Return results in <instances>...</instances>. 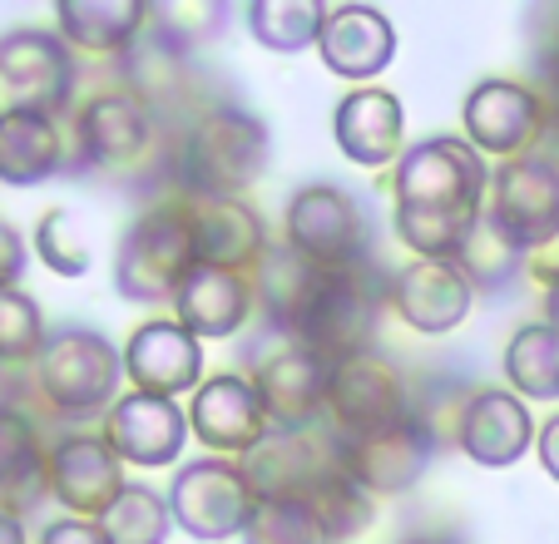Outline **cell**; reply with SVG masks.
Masks as SVG:
<instances>
[{"instance_id": "cell-1", "label": "cell", "mask_w": 559, "mask_h": 544, "mask_svg": "<svg viewBox=\"0 0 559 544\" xmlns=\"http://www.w3.org/2000/svg\"><path fill=\"white\" fill-rule=\"evenodd\" d=\"M70 168L129 189L169 178L174 193V134L124 90H99L70 119Z\"/></svg>"}, {"instance_id": "cell-2", "label": "cell", "mask_w": 559, "mask_h": 544, "mask_svg": "<svg viewBox=\"0 0 559 544\" xmlns=\"http://www.w3.org/2000/svg\"><path fill=\"white\" fill-rule=\"evenodd\" d=\"M273 134L253 109L218 99L174 134V193L189 199H243L267 174Z\"/></svg>"}, {"instance_id": "cell-3", "label": "cell", "mask_w": 559, "mask_h": 544, "mask_svg": "<svg viewBox=\"0 0 559 544\" xmlns=\"http://www.w3.org/2000/svg\"><path fill=\"white\" fill-rule=\"evenodd\" d=\"M35 397L60 421H105L119 401L124 352L95 327H55L31 367Z\"/></svg>"}, {"instance_id": "cell-4", "label": "cell", "mask_w": 559, "mask_h": 544, "mask_svg": "<svg viewBox=\"0 0 559 544\" xmlns=\"http://www.w3.org/2000/svg\"><path fill=\"white\" fill-rule=\"evenodd\" d=\"M193 268H199V252H193L189 209H183L179 193H164L119 238L115 293L139 307H164V303L174 307V297L189 283Z\"/></svg>"}, {"instance_id": "cell-5", "label": "cell", "mask_w": 559, "mask_h": 544, "mask_svg": "<svg viewBox=\"0 0 559 544\" xmlns=\"http://www.w3.org/2000/svg\"><path fill=\"white\" fill-rule=\"evenodd\" d=\"M381 307H386V277H381L371 262L342 268V272L322 268L287 336L312 346V352H322L328 362L367 356L371 342H377Z\"/></svg>"}, {"instance_id": "cell-6", "label": "cell", "mask_w": 559, "mask_h": 544, "mask_svg": "<svg viewBox=\"0 0 559 544\" xmlns=\"http://www.w3.org/2000/svg\"><path fill=\"white\" fill-rule=\"evenodd\" d=\"M119 90L129 99L148 109L158 125L179 134L193 115H203L209 105H218L213 95H203V70L199 55L189 45H179L164 25L154 21V5H148V25L124 55H119Z\"/></svg>"}, {"instance_id": "cell-7", "label": "cell", "mask_w": 559, "mask_h": 544, "mask_svg": "<svg viewBox=\"0 0 559 544\" xmlns=\"http://www.w3.org/2000/svg\"><path fill=\"white\" fill-rule=\"evenodd\" d=\"M391 199L412 213H461L486 209L490 199V168L486 154H475L465 139L436 134L421 139L391 168Z\"/></svg>"}, {"instance_id": "cell-8", "label": "cell", "mask_w": 559, "mask_h": 544, "mask_svg": "<svg viewBox=\"0 0 559 544\" xmlns=\"http://www.w3.org/2000/svg\"><path fill=\"white\" fill-rule=\"evenodd\" d=\"M243 377L258 387L267 406V421L277 430H307L322 426L328 411V381H332V362L312 346L293 342L283 332H267L248 346Z\"/></svg>"}, {"instance_id": "cell-9", "label": "cell", "mask_w": 559, "mask_h": 544, "mask_svg": "<svg viewBox=\"0 0 559 544\" xmlns=\"http://www.w3.org/2000/svg\"><path fill=\"white\" fill-rule=\"evenodd\" d=\"M486 223L510 252L530 258L545 243L559 238V158L555 154H525L510 158L490 174Z\"/></svg>"}, {"instance_id": "cell-10", "label": "cell", "mask_w": 559, "mask_h": 544, "mask_svg": "<svg viewBox=\"0 0 559 544\" xmlns=\"http://www.w3.org/2000/svg\"><path fill=\"white\" fill-rule=\"evenodd\" d=\"M169 510L174 530H183L189 540L218 544V540H243L248 520L258 510V495L248 485L243 461H223V456H199L183 461L179 475L169 481Z\"/></svg>"}, {"instance_id": "cell-11", "label": "cell", "mask_w": 559, "mask_h": 544, "mask_svg": "<svg viewBox=\"0 0 559 544\" xmlns=\"http://www.w3.org/2000/svg\"><path fill=\"white\" fill-rule=\"evenodd\" d=\"M283 243L307 258L312 268H361L371 252L367 218H361L357 199L337 184H302L283 209Z\"/></svg>"}, {"instance_id": "cell-12", "label": "cell", "mask_w": 559, "mask_h": 544, "mask_svg": "<svg viewBox=\"0 0 559 544\" xmlns=\"http://www.w3.org/2000/svg\"><path fill=\"white\" fill-rule=\"evenodd\" d=\"M74 84H80V64L60 31L15 25L0 35V90L11 95V109L60 119L74 105Z\"/></svg>"}, {"instance_id": "cell-13", "label": "cell", "mask_w": 559, "mask_h": 544, "mask_svg": "<svg viewBox=\"0 0 559 544\" xmlns=\"http://www.w3.org/2000/svg\"><path fill=\"white\" fill-rule=\"evenodd\" d=\"M416 411V397L406 387V377L391 367L386 356L367 352V356H347V362H332V381H328V421L332 436L352 440L367 436V430L396 426Z\"/></svg>"}, {"instance_id": "cell-14", "label": "cell", "mask_w": 559, "mask_h": 544, "mask_svg": "<svg viewBox=\"0 0 559 544\" xmlns=\"http://www.w3.org/2000/svg\"><path fill=\"white\" fill-rule=\"evenodd\" d=\"M461 125H465V144L475 154H490L510 164V158L535 154L539 134L549 125V105L525 80L490 74V80L471 84V95L461 105Z\"/></svg>"}, {"instance_id": "cell-15", "label": "cell", "mask_w": 559, "mask_h": 544, "mask_svg": "<svg viewBox=\"0 0 559 544\" xmlns=\"http://www.w3.org/2000/svg\"><path fill=\"white\" fill-rule=\"evenodd\" d=\"M342 440V436H337ZM441 456V436L431 430V421L421 411H412L396 426L367 430V436L342 440V471L377 500V495H406L421 485V475Z\"/></svg>"}, {"instance_id": "cell-16", "label": "cell", "mask_w": 559, "mask_h": 544, "mask_svg": "<svg viewBox=\"0 0 559 544\" xmlns=\"http://www.w3.org/2000/svg\"><path fill=\"white\" fill-rule=\"evenodd\" d=\"M248 485H253L258 500H312L328 481H337L342 471V440L322 426L307 430H277L263 440L243 461Z\"/></svg>"}, {"instance_id": "cell-17", "label": "cell", "mask_w": 559, "mask_h": 544, "mask_svg": "<svg viewBox=\"0 0 559 544\" xmlns=\"http://www.w3.org/2000/svg\"><path fill=\"white\" fill-rule=\"evenodd\" d=\"M189 436L209 456L248 461L273 436V421L243 371H218V377H203V387L189 397Z\"/></svg>"}, {"instance_id": "cell-18", "label": "cell", "mask_w": 559, "mask_h": 544, "mask_svg": "<svg viewBox=\"0 0 559 544\" xmlns=\"http://www.w3.org/2000/svg\"><path fill=\"white\" fill-rule=\"evenodd\" d=\"M386 307L402 317L412 332L421 336H445L471 317L475 307V283L465 277L461 262H436V258H412L396 272H386Z\"/></svg>"}, {"instance_id": "cell-19", "label": "cell", "mask_w": 559, "mask_h": 544, "mask_svg": "<svg viewBox=\"0 0 559 544\" xmlns=\"http://www.w3.org/2000/svg\"><path fill=\"white\" fill-rule=\"evenodd\" d=\"M124 485V461L99 430H70L50 446V500L74 520H99Z\"/></svg>"}, {"instance_id": "cell-20", "label": "cell", "mask_w": 559, "mask_h": 544, "mask_svg": "<svg viewBox=\"0 0 559 544\" xmlns=\"http://www.w3.org/2000/svg\"><path fill=\"white\" fill-rule=\"evenodd\" d=\"M535 416L510 387H475L455 421V446L471 456L480 471H510L535 450Z\"/></svg>"}, {"instance_id": "cell-21", "label": "cell", "mask_w": 559, "mask_h": 544, "mask_svg": "<svg viewBox=\"0 0 559 544\" xmlns=\"http://www.w3.org/2000/svg\"><path fill=\"white\" fill-rule=\"evenodd\" d=\"M99 436L115 446V456L139 471L174 465L189 446V411L174 397H148V391H124L109 406Z\"/></svg>"}, {"instance_id": "cell-22", "label": "cell", "mask_w": 559, "mask_h": 544, "mask_svg": "<svg viewBox=\"0 0 559 544\" xmlns=\"http://www.w3.org/2000/svg\"><path fill=\"white\" fill-rule=\"evenodd\" d=\"M124 381L148 397H183L203 387V342L174 317H148L124 342Z\"/></svg>"}, {"instance_id": "cell-23", "label": "cell", "mask_w": 559, "mask_h": 544, "mask_svg": "<svg viewBox=\"0 0 559 544\" xmlns=\"http://www.w3.org/2000/svg\"><path fill=\"white\" fill-rule=\"evenodd\" d=\"M332 134L337 149L361 168H396L406 139V105L381 84H357L332 109Z\"/></svg>"}, {"instance_id": "cell-24", "label": "cell", "mask_w": 559, "mask_h": 544, "mask_svg": "<svg viewBox=\"0 0 559 544\" xmlns=\"http://www.w3.org/2000/svg\"><path fill=\"white\" fill-rule=\"evenodd\" d=\"M189 209V228H193V252L203 268H228V272H253L263 262L267 228L258 218V209L248 199H189L179 193Z\"/></svg>"}, {"instance_id": "cell-25", "label": "cell", "mask_w": 559, "mask_h": 544, "mask_svg": "<svg viewBox=\"0 0 559 544\" xmlns=\"http://www.w3.org/2000/svg\"><path fill=\"white\" fill-rule=\"evenodd\" d=\"M258 312L253 297V277L248 272H228V268H193L189 283L174 297V322L189 327L199 342H223L238 336Z\"/></svg>"}, {"instance_id": "cell-26", "label": "cell", "mask_w": 559, "mask_h": 544, "mask_svg": "<svg viewBox=\"0 0 559 544\" xmlns=\"http://www.w3.org/2000/svg\"><path fill=\"white\" fill-rule=\"evenodd\" d=\"M317 55L337 80H377L396 60V25L377 5H328Z\"/></svg>"}, {"instance_id": "cell-27", "label": "cell", "mask_w": 559, "mask_h": 544, "mask_svg": "<svg viewBox=\"0 0 559 544\" xmlns=\"http://www.w3.org/2000/svg\"><path fill=\"white\" fill-rule=\"evenodd\" d=\"M50 500V446L31 411H0V510L31 515Z\"/></svg>"}, {"instance_id": "cell-28", "label": "cell", "mask_w": 559, "mask_h": 544, "mask_svg": "<svg viewBox=\"0 0 559 544\" xmlns=\"http://www.w3.org/2000/svg\"><path fill=\"white\" fill-rule=\"evenodd\" d=\"M60 168H70V154H64V134L50 115L11 105L0 109V184L35 189Z\"/></svg>"}, {"instance_id": "cell-29", "label": "cell", "mask_w": 559, "mask_h": 544, "mask_svg": "<svg viewBox=\"0 0 559 544\" xmlns=\"http://www.w3.org/2000/svg\"><path fill=\"white\" fill-rule=\"evenodd\" d=\"M148 5L139 0H64L55 5V31L80 55H124L144 35Z\"/></svg>"}, {"instance_id": "cell-30", "label": "cell", "mask_w": 559, "mask_h": 544, "mask_svg": "<svg viewBox=\"0 0 559 544\" xmlns=\"http://www.w3.org/2000/svg\"><path fill=\"white\" fill-rule=\"evenodd\" d=\"M500 367L520 401H559V327H549L545 317L515 327Z\"/></svg>"}, {"instance_id": "cell-31", "label": "cell", "mask_w": 559, "mask_h": 544, "mask_svg": "<svg viewBox=\"0 0 559 544\" xmlns=\"http://www.w3.org/2000/svg\"><path fill=\"white\" fill-rule=\"evenodd\" d=\"M248 31L263 50L277 55H302L322 40V25H328V5L322 0H253L243 11Z\"/></svg>"}, {"instance_id": "cell-32", "label": "cell", "mask_w": 559, "mask_h": 544, "mask_svg": "<svg viewBox=\"0 0 559 544\" xmlns=\"http://www.w3.org/2000/svg\"><path fill=\"white\" fill-rule=\"evenodd\" d=\"M99 530H105L109 544H169L174 534L169 495H158L144 481H129L124 495L99 515Z\"/></svg>"}, {"instance_id": "cell-33", "label": "cell", "mask_w": 559, "mask_h": 544, "mask_svg": "<svg viewBox=\"0 0 559 544\" xmlns=\"http://www.w3.org/2000/svg\"><path fill=\"white\" fill-rule=\"evenodd\" d=\"M243 544H332L312 500H258Z\"/></svg>"}, {"instance_id": "cell-34", "label": "cell", "mask_w": 559, "mask_h": 544, "mask_svg": "<svg viewBox=\"0 0 559 544\" xmlns=\"http://www.w3.org/2000/svg\"><path fill=\"white\" fill-rule=\"evenodd\" d=\"M45 336V312L31 293L21 287H0V367H35Z\"/></svg>"}, {"instance_id": "cell-35", "label": "cell", "mask_w": 559, "mask_h": 544, "mask_svg": "<svg viewBox=\"0 0 559 544\" xmlns=\"http://www.w3.org/2000/svg\"><path fill=\"white\" fill-rule=\"evenodd\" d=\"M312 510L322 515L332 544H352L357 534H367L371 524H377V500H371L352 475H337V481L322 485V490L312 495Z\"/></svg>"}, {"instance_id": "cell-36", "label": "cell", "mask_w": 559, "mask_h": 544, "mask_svg": "<svg viewBox=\"0 0 559 544\" xmlns=\"http://www.w3.org/2000/svg\"><path fill=\"white\" fill-rule=\"evenodd\" d=\"M35 252L40 262L55 272V277H85L90 272V243L85 228L70 209H45L40 223H35Z\"/></svg>"}, {"instance_id": "cell-37", "label": "cell", "mask_w": 559, "mask_h": 544, "mask_svg": "<svg viewBox=\"0 0 559 544\" xmlns=\"http://www.w3.org/2000/svg\"><path fill=\"white\" fill-rule=\"evenodd\" d=\"M25 262H31V248H25V238L5 218H0V287H21Z\"/></svg>"}, {"instance_id": "cell-38", "label": "cell", "mask_w": 559, "mask_h": 544, "mask_svg": "<svg viewBox=\"0 0 559 544\" xmlns=\"http://www.w3.org/2000/svg\"><path fill=\"white\" fill-rule=\"evenodd\" d=\"M40 544H109L99 520H74V515H60L40 530Z\"/></svg>"}, {"instance_id": "cell-39", "label": "cell", "mask_w": 559, "mask_h": 544, "mask_svg": "<svg viewBox=\"0 0 559 544\" xmlns=\"http://www.w3.org/2000/svg\"><path fill=\"white\" fill-rule=\"evenodd\" d=\"M525 272L535 277L545 293H559V238L555 243H545L539 252H530L525 258Z\"/></svg>"}, {"instance_id": "cell-40", "label": "cell", "mask_w": 559, "mask_h": 544, "mask_svg": "<svg viewBox=\"0 0 559 544\" xmlns=\"http://www.w3.org/2000/svg\"><path fill=\"white\" fill-rule=\"evenodd\" d=\"M535 456H539V465H545V475L559 485V411L539 426V436H535Z\"/></svg>"}, {"instance_id": "cell-41", "label": "cell", "mask_w": 559, "mask_h": 544, "mask_svg": "<svg viewBox=\"0 0 559 544\" xmlns=\"http://www.w3.org/2000/svg\"><path fill=\"white\" fill-rule=\"evenodd\" d=\"M539 64H545V74H549V105H555V115H559V31L549 35V50L539 55Z\"/></svg>"}, {"instance_id": "cell-42", "label": "cell", "mask_w": 559, "mask_h": 544, "mask_svg": "<svg viewBox=\"0 0 559 544\" xmlns=\"http://www.w3.org/2000/svg\"><path fill=\"white\" fill-rule=\"evenodd\" d=\"M0 544H31L25 540V520L11 510H0Z\"/></svg>"}, {"instance_id": "cell-43", "label": "cell", "mask_w": 559, "mask_h": 544, "mask_svg": "<svg viewBox=\"0 0 559 544\" xmlns=\"http://www.w3.org/2000/svg\"><path fill=\"white\" fill-rule=\"evenodd\" d=\"M545 322L559 327V293H545Z\"/></svg>"}, {"instance_id": "cell-44", "label": "cell", "mask_w": 559, "mask_h": 544, "mask_svg": "<svg viewBox=\"0 0 559 544\" xmlns=\"http://www.w3.org/2000/svg\"><path fill=\"white\" fill-rule=\"evenodd\" d=\"M412 544H451V540H436V534H426V540H412Z\"/></svg>"}]
</instances>
